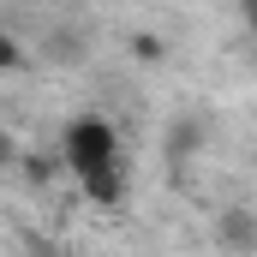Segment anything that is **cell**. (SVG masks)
Returning <instances> with one entry per match:
<instances>
[{"instance_id": "obj_8", "label": "cell", "mask_w": 257, "mask_h": 257, "mask_svg": "<svg viewBox=\"0 0 257 257\" xmlns=\"http://www.w3.org/2000/svg\"><path fill=\"white\" fill-rule=\"evenodd\" d=\"M0 168H18V138L0 132Z\"/></svg>"}, {"instance_id": "obj_6", "label": "cell", "mask_w": 257, "mask_h": 257, "mask_svg": "<svg viewBox=\"0 0 257 257\" xmlns=\"http://www.w3.org/2000/svg\"><path fill=\"white\" fill-rule=\"evenodd\" d=\"M18 72H30V48L0 30V78H18Z\"/></svg>"}, {"instance_id": "obj_7", "label": "cell", "mask_w": 257, "mask_h": 257, "mask_svg": "<svg viewBox=\"0 0 257 257\" xmlns=\"http://www.w3.org/2000/svg\"><path fill=\"white\" fill-rule=\"evenodd\" d=\"M132 54H138V60H168V42H162V36H150V30H144V36H132Z\"/></svg>"}, {"instance_id": "obj_9", "label": "cell", "mask_w": 257, "mask_h": 257, "mask_svg": "<svg viewBox=\"0 0 257 257\" xmlns=\"http://www.w3.org/2000/svg\"><path fill=\"white\" fill-rule=\"evenodd\" d=\"M239 18H245V24L257 30V0H239Z\"/></svg>"}, {"instance_id": "obj_4", "label": "cell", "mask_w": 257, "mask_h": 257, "mask_svg": "<svg viewBox=\"0 0 257 257\" xmlns=\"http://www.w3.org/2000/svg\"><path fill=\"white\" fill-rule=\"evenodd\" d=\"M203 144H209V120H203V114H186V120L174 126V138H168V156H174V162H192Z\"/></svg>"}, {"instance_id": "obj_2", "label": "cell", "mask_w": 257, "mask_h": 257, "mask_svg": "<svg viewBox=\"0 0 257 257\" xmlns=\"http://www.w3.org/2000/svg\"><path fill=\"white\" fill-rule=\"evenodd\" d=\"M78 192H84V203H96V209H120V203L132 197L126 162H102V168H90V174H78Z\"/></svg>"}, {"instance_id": "obj_1", "label": "cell", "mask_w": 257, "mask_h": 257, "mask_svg": "<svg viewBox=\"0 0 257 257\" xmlns=\"http://www.w3.org/2000/svg\"><path fill=\"white\" fill-rule=\"evenodd\" d=\"M60 156H66V174L78 180V174H90V168H102V162H120V132L108 126L102 114H78L60 138Z\"/></svg>"}, {"instance_id": "obj_3", "label": "cell", "mask_w": 257, "mask_h": 257, "mask_svg": "<svg viewBox=\"0 0 257 257\" xmlns=\"http://www.w3.org/2000/svg\"><path fill=\"white\" fill-rule=\"evenodd\" d=\"M215 239L233 245V251H257V209H221Z\"/></svg>"}, {"instance_id": "obj_5", "label": "cell", "mask_w": 257, "mask_h": 257, "mask_svg": "<svg viewBox=\"0 0 257 257\" xmlns=\"http://www.w3.org/2000/svg\"><path fill=\"white\" fill-rule=\"evenodd\" d=\"M18 174L30 180V186H54L66 174V156H48V150H24L18 156Z\"/></svg>"}]
</instances>
